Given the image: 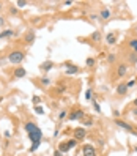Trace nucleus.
<instances>
[{"mask_svg": "<svg viewBox=\"0 0 137 156\" xmlns=\"http://www.w3.org/2000/svg\"><path fill=\"white\" fill-rule=\"evenodd\" d=\"M24 57H25V54H24L22 51H13V52L8 55V62L13 63V65H19V63L24 60Z\"/></svg>", "mask_w": 137, "mask_h": 156, "instance_id": "nucleus-1", "label": "nucleus"}, {"mask_svg": "<svg viewBox=\"0 0 137 156\" xmlns=\"http://www.w3.org/2000/svg\"><path fill=\"white\" fill-rule=\"evenodd\" d=\"M28 137H30V140H32L33 144H36V142H41V139H43V133H41L39 128H36L33 133L28 134Z\"/></svg>", "mask_w": 137, "mask_h": 156, "instance_id": "nucleus-2", "label": "nucleus"}, {"mask_svg": "<svg viewBox=\"0 0 137 156\" xmlns=\"http://www.w3.org/2000/svg\"><path fill=\"white\" fill-rule=\"evenodd\" d=\"M115 123H117V126H120V128H123V129H126L128 133H131V134H134V136H137L136 129L131 126V125H128L126 122H121V120H115Z\"/></svg>", "mask_w": 137, "mask_h": 156, "instance_id": "nucleus-3", "label": "nucleus"}, {"mask_svg": "<svg viewBox=\"0 0 137 156\" xmlns=\"http://www.w3.org/2000/svg\"><path fill=\"white\" fill-rule=\"evenodd\" d=\"M85 136H87V133H85L84 128H76V129H74V139H76V140H84Z\"/></svg>", "mask_w": 137, "mask_h": 156, "instance_id": "nucleus-4", "label": "nucleus"}, {"mask_svg": "<svg viewBox=\"0 0 137 156\" xmlns=\"http://www.w3.org/2000/svg\"><path fill=\"white\" fill-rule=\"evenodd\" d=\"M35 38H36V36H35V32H33V30H28V32L24 35V41H25L27 44H33V43H35Z\"/></svg>", "mask_w": 137, "mask_h": 156, "instance_id": "nucleus-5", "label": "nucleus"}, {"mask_svg": "<svg viewBox=\"0 0 137 156\" xmlns=\"http://www.w3.org/2000/svg\"><path fill=\"white\" fill-rule=\"evenodd\" d=\"M52 68H54V62H50V60H46V62H43V63L39 65V69H41V71H44V73L50 71Z\"/></svg>", "mask_w": 137, "mask_h": 156, "instance_id": "nucleus-6", "label": "nucleus"}, {"mask_svg": "<svg viewBox=\"0 0 137 156\" xmlns=\"http://www.w3.org/2000/svg\"><path fill=\"white\" fill-rule=\"evenodd\" d=\"M126 73H128V66H126L125 63H121V65L117 66V76H118V77H123Z\"/></svg>", "mask_w": 137, "mask_h": 156, "instance_id": "nucleus-7", "label": "nucleus"}, {"mask_svg": "<svg viewBox=\"0 0 137 156\" xmlns=\"http://www.w3.org/2000/svg\"><path fill=\"white\" fill-rule=\"evenodd\" d=\"M84 156H96V152L92 145H84Z\"/></svg>", "mask_w": 137, "mask_h": 156, "instance_id": "nucleus-8", "label": "nucleus"}, {"mask_svg": "<svg viewBox=\"0 0 137 156\" xmlns=\"http://www.w3.org/2000/svg\"><path fill=\"white\" fill-rule=\"evenodd\" d=\"M13 74H14V77H16V79H21V77H25L27 71H25L22 66H19V68H16V69H14V73H13Z\"/></svg>", "mask_w": 137, "mask_h": 156, "instance_id": "nucleus-9", "label": "nucleus"}, {"mask_svg": "<svg viewBox=\"0 0 137 156\" xmlns=\"http://www.w3.org/2000/svg\"><path fill=\"white\" fill-rule=\"evenodd\" d=\"M126 92H128V85L125 84V82H121V84H118V87H117V93L118 95H126Z\"/></svg>", "mask_w": 137, "mask_h": 156, "instance_id": "nucleus-10", "label": "nucleus"}, {"mask_svg": "<svg viewBox=\"0 0 137 156\" xmlns=\"http://www.w3.org/2000/svg\"><path fill=\"white\" fill-rule=\"evenodd\" d=\"M79 118H85V115H84L82 110H76V112L69 114V120H79Z\"/></svg>", "mask_w": 137, "mask_h": 156, "instance_id": "nucleus-11", "label": "nucleus"}, {"mask_svg": "<svg viewBox=\"0 0 137 156\" xmlns=\"http://www.w3.org/2000/svg\"><path fill=\"white\" fill-rule=\"evenodd\" d=\"M66 66H68V69H66V74H76V73L79 71V68H77L76 65H69V63H68Z\"/></svg>", "mask_w": 137, "mask_h": 156, "instance_id": "nucleus-12", "label": "nucleus"}, {"mask_svg": "<svg viewBox=\"0 0 137 156\" xmlns=\"http://www.w3.org/2000/svg\"><path fill=\"white\" fill-rule=\"evenodd\" d=\"M13 35H16V33H14L11 28H6V30H3V32L0 33V39H2V38H8V36H13Z\"/></svg>", "mask_w": 137, "mask_h": 156, "instance_id": "nucleus-13", "label": "nucleus"}, {"mask_svg": "<svg viewBox=\"0 0 137 156\" xmlns=\"http://www.w3.org/2000/svg\"><path fill=\"white\" fill-rule=\"evenodd\" d=\"M106 41H107V44H115V41H117L115 33H109V35L106 36Z\"/></svg>", "mask_w": 137, "mask_h": 156, "instance_id": "nucleus-14", "label": "nucleus"}, {"mask_svg": "<svg viewBox=\"0 0 137 156\" xmlns=\"http://www.w3.org/2000/svg\"><path fill=\"white\" fill-rule=\"evenodd\" d=\"M36 128H38V126H36L35 123H27V125H25V131H27L28 134H30V133H33Z\"/></svg>", "mask_w": 137, "mask_h": 156, "instance_id": "nucleus-15", "label": "nucleus"}, {"mask_svg": "<svg viewBox=\"0 0 137 156\" xmlns=\"http://www.w3.org/2000/svg\"><path fill=\"white\" fill-rule=\"evenodd\" d=\"M58 152H62V153H66V152H69V147H68V144L65 142V144H60V147H58Z\"/></svg>", "mask_w": 137, "mask_h": 156, "instance_id": "nucleus-16", "label": "nucleus"}, {"mask_svg": "<svg viewBox=\"0 0 137 156\" xmlns=\"http://www.w3.org/2000/svg\"><path fill=\"white\" fill-rule=\"evenodd\" d=\"M99 17H101V19H109V17H110L109 9H103V11H101V14H99Z\"/></svg>", "mask_w": 137, "mask_h": 156, "instance_id": "nucleus-17", "label": "nucleus"}, {"mask_svg": "<svg viewBox=\"0 0 137 156\" xmlns=\"http://www.w3.org/2000/svg\"><path fill=\"white\" fill-rule=\"evenodd\" d=\"M92 39H93V41H99V39H101V32H95V33H92Z\"/></svg>", "mask_w": 137, "mask_h": 156, "instance_id": "nucleus-18", "label": "nucleus"}, {"mask_svg": "<svg viewBox=\"0 0 137 156\" xmlns=\"http://www.w3.org/2000/svg\"><path fill=\"white\" fill-rule=\"evenodd\" d=\"M66 144H68V147H69V150H71V148H74V147L77 145V140H76V139H71V140H68Z\"/></svg>", "mask_w": 137, "mask_h": 156, "instance_id": "nucleus-19", "label": "nucleus"}, {"mask_svg": "<svg viewBox=\"0 0 137 156\" xmlns=\"http://www.w3.org/2000/svg\"><path fill=\"white\" fill-rule=\"evenodd\" d=\"M82 123H84L85 126H92V125H93V120H92V118H82Z\"/></svg>", "mask_w": 137, "mask_h": 156, "instance_id": "nucleus-20", "label": "nucleus"}, {"mask_svg": "<svg viewBox=\"0 0 137 156\" xmlns=\"http://www.w3.org/2000/svg\"><path fill=\"white\" fill-rule=\"evenodd\" d=\"M129 46L134 49V52L137 54V39H131V41H129Z\"/></svg>", "mask_w": 137, "mask_h": 156, "instance_id": "nucleus-21", "label": "nucleus"}, {"mask_svg": "<svg viewBox=\"0 0 137 156\" xmlns=\"http://www.w3.org/2000/svg\"><path fill=\"white\" fill-rule=\"evenodd\" d=\"M85 99H93V92L92 90H87L85 92Z\"/></svg>", "mask_w": 137, "mask_h": 156, "instance_id": "nucleus-22", "label": "nucleus"}, {"mask_svg": "<svg viewBox=\"0 0 137 156\" xmlns=\"http://www.w3.org/2000/svg\"><path fill=\"white\" fill-rule=\"evenodd\" d=\"M129 62H131V63H137V54L136 52L129 55Z\"/></svg>", "mask_w": 137, "mask_h": 156, "instance_id": "nucleus-23", "label": "nucleus"}, {"mask_svg": "<svg viewBox=\"0 0 137 156\" xmlns=\"http://www.w3.org/2000/svg\"><path fill=\"white\" fill-rule=\"evenodd\" d=\"M107 60H109V62H110V63H114V62H115V60H117V55H115V54H110V55H109V57H107Z\"/></svg>", "mask_w": 137, "mask_h": 156, "instance_id": "nucleus-24", "label": "nucleus"}, {"mask_svg": "<svg viewBox=\"0 0 137 156\" xmlns=\"http://www.w3.org/2000/svg\"><path fill=\"white\" fill-rule=\"evenodd\" d=\"M85 65H87V66H93V65H95V58H87Z\"/></svg>", "mask_w": 137, "mask_h": 156, "instance_id": "nucleus-25", "label": "nucleus"}, {"mask_svg": "<svg viewBox=\"0 0 137 156\" xmlns=\"http://www.w3.org/2000/svg\"><path fill=\"white\" fill-rule=\"evenodd\" d=\"M41 84H43V85H49V84H50V79H49V77H43V79H41Z\"/></svg>", "mask_w": 137, "mask_h": 156, "instance_id": "nucleus-26", "label": "nucleus"}, {"mask_svg": "<svg viewBox=\"0 0 137 156\" xmlns=\"http://www.w3.org/2000/svg\"><path fill=\"white\" fill-rule=\"evenodd\" d=\"M93 107H95L96 112H101V107H99V104L96 103V99H93Z\"/></svg>", "mask_w": 137, "mask_h": 156, "instance_id": "nucleus-27", "label": "nucleus"}, {"mask_svg": "<svg viewBox=\"0 0 137 156\" xmlns=\"http://www.w3.org/2000/svg\"><path fill=\"white\" fill-rule=\"evenodd\" d=\"M35 110H36V114H38V115H43V114H44V110H43V107H41V106H36V107H35Z\"/></svg>", "mask_w": 137, "mask_h": 156, "instance_id": "nucleus-28", "label": "nucleus"}, {"mask_svg": "<svg viewBox=\"0 0 137 156\" xmlns=\"http://www.w3.org/2000/svg\"><path fill=\"white\" fill-rule=\"evenodd\" d=\"M25 5H27V2H25V0H17V6H19V8H24Z\"/></svg>", "mask_w": 137, "mask_h": 156, "instance_id": "nucleus-29", "label": "nucleus"}, {"mask_svg": "<svg viewBox=\"0 0 137 156\" xmlns=\"http://www.w3.org/2000/svg\"><path fill=\"white\" fill-rule=\"evenodd\" d=\"M39 144H41V142H36V144H33V145H32V148H30V152L33 153V152H35V150H36V148L39 147Z\"/></svg>", "mask_w": 137, "mask_h": 156, "instance_id": "nucleus-30", "label": "nucleus"}, {"mask_svg": "<svg viewBox=\"0 0 137 156\" xmlns=\"http://www.w3.org/2000/svg\"><path fill=\"white\" fill-rule=\"evenodd\" d=\"M65 117H66V110H62V112L58 114V118H60V120H63Z\"/></svg>", "mask_w": 137, "mask_h": 156, "instance_id": "nucleus-31", "label": "nucleus"}, {"mask_svg": "<svg viewBox=\"0 0 137 156\" xmlns=\"http://www.w3.org/2000/svg\"><path fill=\"white\" fill-rule=\"evenodd\" d=\"M9 14H17V8H16V6L9 8Z\"/></svg>", "mask_w": 137, "mask_h": 156, "instance_id": "nucleus-32", "label": "nucleus"}, {"mask_svg": "<svg viewBox=\"0 0 137 156\" xmlns=\"http://www.w3.org/2000/svg\"><path fill=\"white\" fill-rule=\"evenodd\" d=\"M134 84H136V80H129L126 85H128V88H129V87H134Z\"/></svg>", "mask_w": 137, "mask_h": 156, "instance_id": "nucleus-33", "label": "nucleus"}, {"mask_svg": "<svg viewBox=\"0 0 137 156\" xmlns=\"http://www.w3.org/2000/svg\"><path fill=\"white\" fill-rule=\"evenodd\" d=\"M32 101H33L35 104H38V103H39V98H38V96H33V98H32Z\"/></svg>", "mask_w": 137, "mask_h": 156, "instance_id": "nucleus-34", "label": "nucleus"}, {"mask_svg": "<svg viewBox=\"0 0 137 156\" xmlns=\"http://www.w3.org/2000/svg\"><path fill=\"white\" fill-rule=\"evenodd\" d=\"M3 136H5L6 139H9V137H11V133H9V131H5V133H3Z\"/></svg>", "mask_w": 137, "mask_h": 156, "instance_id": "nucleus-35", "label": "nucleus"}, {"mask_svg": "<svg viewBox=\"0 0 137 156\" xmlns=\"http://www.w3.org/2000/svg\"><path fill=\"white\" fill-rule=\"evenodd\" d=\"M54 156H63V153H62V152H58V150H57V152H55V153H54Z\"/></svg>", "mask_w": 137, "mask_h": 156, "instance_id": "nucleus-36", "label": "nucleus"}, {"mask_svg": "<svg viewBox=\"0 0 137 156\" xmlns=\"http://www.w3.org/2000/svg\"><path fill=\"white\" fill-rule=\"evenodd\" d=\"M5 24V21H3V17H0V25H3Z\"/></svg>", "mask_w": 137, "mask_h": 156, "instance_id": "nucleus-37", "label": "nucleus"}, {"mask_svg": "<svg viewBox=\"0 0 137 156\" xmlns=\"http://www.w3.org/2000/svg\"><path fill=\"white\" fill-rule=\"evenodd\" d=\"M134 106H136V107H137V98H136V99H134Z\"/></svg>", "mask_w": 137, "mask_h": 156, "instance_id": "nucleus-38", "label": "nucleus"}, {"mask_svg": "<svg viewBox=\"0 0 137 156\" xmlns=\"http://www.w3.org/2000/svg\"><path fill=\"white\" fill-rule=\"evenodd\" d=\"M134 115H136V117H137V107H136V109H134Z\"/></svg>", "mask_w": 137, "mask_h": 156, "instance_id": "nucleus-39", "label": "nucleus"}, {"mask_svg": "<svg viewBox=\"0 0 137 156\" xmlns=\"http://www.w3.org/2000/svg\"><path fill=\"white\" fill-rule=\"evenodd\" d=\"M0 9H2V2H0Z\"/></svg>", "mask_w": 137, "mask_h": 156, "instance_id": "nucleus-40", "label": "nucleus"}, {"mask_svg": "<svg viewBox=\"0 0 137 156\" xmlns=\"http://www.w3.org/2000/svg\"><path fill=\"white\" fill-rule=\"evenodd\" d=\"M136 133H137V129H136Z\"/></svg>", "mask_w": 137, "mask_h": 156, "instance_id": "nucleus-41", "label": "nucleus"}]
</instances>
